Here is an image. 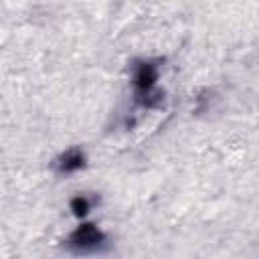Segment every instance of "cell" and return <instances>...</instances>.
I'll return each instance as SVG.
<instances>
[{"label": "cell", "instance_id": "cell-1", "mask_svg": "<svg viewBox=\"0 0 259 259\" xmlns=\"http://www.w3.org/2000/svg\"><path fill=\"white\" fill-rule=\"evenodd\" d=\"M105 243V235L93 225V223H83L79 225L67 239V247L75 253H91L97 251Z\"/></svg>", "mask_w": 259, "mask_h": 259}, {"label": "cell", "instance_id": "cell-2", "mask_svg": "<svg viewBox=\"0 0 259 259\" xmlns=\"http://www.w3.org/2000/svg\"><path fill=\"white\" fill-rule=\"evenodd\" d=\"M85 166V154L79 150V148H71L67 150L65 154H61L55 162V168L61 172V174H71V172H77Z\"/></svg>", "mask_w": 259, "mask_h": 259}, {"label": "cell", "instance_id": "cell-3", "mask_svg": "<svg viewBox=\"0 0 259 259\" xmlns=\"http://www.w3.org/2000/svg\"><path fill=\"white\" fill-rule=\"evenodd\" d=\"M69 206H71V210H73V214H75V217L83 219V217L91 210V200H89L85 194H77L75 198H71Z\"/></svg>", "mask_w": 259, "mask_h": 259}]
</instances>
